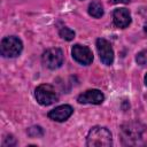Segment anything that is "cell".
Segmentation results:
<instances>
[{"label":"cell","instance_id":"obj_3","mask_svg":"<svg viewBox=\"0 0 147 147\" xmlns=\"http://www.w3.org/2000/svg\"><path fill=\"white\" fill-rule=\"evenodd\" d=\"M37 101L42 106H49L57 101V93L55 88L49 84H41L34 92Z\"/></svg>","mask_w":147,"mask_h":147},{"label":"cell","instance_id":"obj_5","mask_svg":"<svg viewBox=\"0 0 147 147\" xmlns=\"http://www.w3.org/2000/svg\"><path fill=\"white\" fill-rule=\"evenodd\" d=\"M145 126L139 122H131L122 126L123 140H127V144H134L145 131Z\"/></svg>","mask_w":147,"mask_h":147},{"label":"cell","instance_id":"obj_16","mask_svg":"<svg viewBox=\"0 0 147 147\" xmlns=\"http://www.w3.org/2000/svg\"><path fill=\"white\" fill-rule=\"evenodd\" d=\"M144 30H145V32H146V33H147V23H146V24H145V26H144Z\"/></svg>","mask_w":147,"mask_h":147},{"label":"cell","instance_id":"obj_7","mask_svg":"<svg viewBox=\"0 0 147 147\" xmlns=\"http://www.w3.org/2000/svg\"><path fill=\"white\" fill-rule=\"evenodd\" d=\"M71 54H72V57L75 59V61H77L78 63L84 64V65H88L93 61L92 51L87 46H84V45H79V44L75 45L71 49Z\"/></svg>","mask_w":147,"mask_h":147},{"label":"cell","instance_id":"obj_2","mask_svg":"<svg viewBox=\"0 0 147 147\" xmlns=\"http://www.w3.org/2000/svg\"><path fill=\"white\" fill-rule=\"evenodd\" d=\"M23 49V44L21 39L15 36H9L2 39L0 45L1 55L5 57H15L21 54Z\"/></svg>","mask_w":147,"mask_h":147},{"label":"cell","instance_id":"obj_1","mask_svg":"<svg viewBox=\"0 0 147 147\" xmlns=\"http://www.w3.org/2000/svg\"><path fill=\"white\" fill-rule=\"evenodd\" d=\"M111 144V133L107 127L94 126L90 130L86 137V145L88 147H109Z\"/></svg>","mask_w":147,"mask_h":147},{"label":"cell","instance_id":"obj_15","mask_svg":"<svg viewBox=\"0 0 147 147\" xmlns=\"http://www.w3.org/2000/svg\"><path fill=\"white\" fill-rule=\"evenodd\" d=\"M14 146V145H16V141H15V139L11 137V136H9L8 138H6V140H5V142H3V146Z\"/></svg>","mask_w":147,"mask_h":147},{"label":"cell","instance_id":"obj_4","mask_svg":"<svg viewBox=\"0 0 147 147\" xmlns=\"http://www.w3.org/2000/svg\"><path fill=\"white\" fill-rule=\"evenodd\" d=\"M42 63L49 69H57L63 64V52L60 48H49L41 56Z\"/></svg>","mask_w":147,"mask_h":147},{"label":"cell","instance_id":"obj_9","mask_svg":"<svg viewBox=\"0 0 147 147\" xmlns=\"http://www.w3.org/2000/svg\"><path fill=\"white\" fill-rule=\"evenodd\" d=\"M74 113V109L71 106L69 105H62L59 106L56 108H54L53 110H51L48 113V117L52 121H56V122H64L67 121Z\"/></svg>","mask_w":147,"mask_h":147},{"label":"cell","instance_id":"obj_13","mask_svg":"<svg viewBox=\"0 0 147 147\" xmlns=\"http://www.w3.org/2000/svg\"><path fill=\"white\" fill-rule=\"evenodd\" d=\"M28 134L30 137H41L44 134V131L40 126H32L28 130Z\"/></svg>","mask_w":147,"mask_h":147},{"label":"cell","instance_id":"obj_11","mask_svg":"<svg viewBox=\"0 0 147 147\" xmlns=\"http://www.w3.org/2000/svg\"><path fill=\"white\" fill-rule=\"evenodd\" d=\"M88 14L95 18H100L103 15V8L102 5L98 1H93L88 6Z\"/></svg>","mask_w":147,"mask_h":147},{"label":"cell","instance_id":"obj_8","mask_svg":"<svg viewBox=\"0 0 147 147\" xmlns=\"http://www.w3.org/2000/svg\"><path fill=\"white\" fill-rule=\"evenodd\" d=\"M105 100V95L99 90H88L84 93H82L77 101L79 103H92V105H100Z\"/></svg>","mask_w":147,"mask_h":147},{"label":"cell","instance_id":"obj_6","mask_svg":"<svg viewBox=\"0 0 147 147\" xmlns=\"http://www.w3.org/2000/svg\"><path fill=\"white\" fill-rule=\"evenodd\" d=\"M96 49H98L100 60L102 61L103 64L110 65L114 62V51L108 40H106L105 38H99L96 40Z\"/></svg>","mask_w":147,"mask_h":147},{"label":"cell","instance_id":"obj_14","mask_svg":"<svg viewBox=\"0 0 147 147\" xmlns=\"http://www.w3.org/2000/svg\"><path fill=\"white\" fill-rule=\"evenodd\" d=\"M137 62L141 65L147 63V51H142L137 55Z\"/></svg>","mask_w":147,"mask_h":147},{"label":"cell","instance_id":"obj_17","mask_svg":"<svg viewBox=\"0 0 147 147\" xmlns=\"http://www.w3.org/2000/svg\"><path fill=\"white\" fill-rule=\"evenodd\" d=\"M145 84L147 85V74H146V76H145Z\"/></svg>","mask_w":147,"mask_h":147},{"label":"cell","instance_id":"obj_12","mask_svg":"<svg viewBox=\"0 0 147 147\" xmlns=\"http://www.w3.org/2000/svg\"><path fill=\"white\" fill-rule=\"evenodd\" d=\"M59 33H60V37L63 38V39H65V40H72L75 38V32L71 29L67 28V26L61 28L60 31H59Z\"/></svg>","mask_w":147,"mask_h":147},{"label":"cell","instance_id":"obj_10","mask_svg":"<svg viewBox=\"0 0 147 147\" xmlns=\"http://www.w3.org/2000/svg\"><path fill=\"white\" fill-rule=\"evenodd\" d=\"M113 20H114V24L117 28H121V29L127 28L131 23V15H130L129 9H126V8L115 9L114 14H113Z\"/></svg>","mask_w":147,"mask_h":147}]
</instances>
